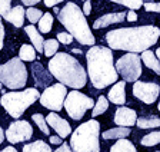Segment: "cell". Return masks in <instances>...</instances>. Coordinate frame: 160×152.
Listing matches in <instances>:
<instances>
[{"label": "cell", "mask_w": 160, "mask_h": 152, "mask_svg": "<svg viewBox=\"0 0 160 152\" xmlns=\"http://www.w3.org/2000/svg\"><path fill=\"white\" fill-rule=\"evenodd\" d=\"M57 49H59V42H57V39H47V40H44L43 53L46 55L47 58H53L54 55L57 53Z\"/></svg>", "instance_id": "484cf974"}, {"label": "cell", "mask_w": 160, "mask_h": 152, "mask_svg": "<svg viewBox=\"0 0 160 152\" xmlns=\"http://www.w3.org/2000/svg\"><path fill=\"white\" fill-rule=\"evenodd\" d=\"M160 93V86L154 82H134L133 95L144 103H153L156 102Z\"/></svg>", "instance_id": "7c38bea8"}, {"label": "cell", "mask_w": 160, "mask_h": 152, "mask_svg": "<svg viewBox=\"0 0 160 152\" xmlns=\"http://www.w3.org/2000/svg\"><path fill=\"white\" fill-rule=\"evenodd\" d=\"M100 123L94 119L82 123L70 138V148L73 152H100L99 144Z\"/></svg>", "instance_id": "5b68a950"}, {"label": "cell", "mask_w": 160, "mask_h": 152, "mask_svg": "<svg viewBox=\"0 0 160 152\" xmlns=\"http://www.w3.org/2000/svg\"><path fill=\"white\" fill-rule=\"evenodd\" d=\"M66 96H67V88L62 83H56L44 89L43 93H40L39 101L42 103V106L50 109V111L59 112L64 106Z\"/></svg>", "instance_id": "30bf717a"}, {"label": "cell", "mask_w": 160, "mask_h": 152, "mask_svg": "<svg viewBox=\"0 0 160 152\" xmlns=\"http://www.w3.org/2000/svg\"><path fill=\"white\" fill-rule=\"evenodd\" d=\"M50 144H53V145H62L63 142H62V138L59 135H54V136H50Z\"/></svg>", "instance_id": "ab89813d"}, {"label": "cell", "mask_w": 160, "mask_h": 152, "mask_svg": "<svg viewBox=\"0 0 160 152\" xmlns=\"http://www.w3.org/2000/svg\"><path fill=\"white\" fill-rule=\"evenodd\" d=\"M23 152H53L52 148L44 141H34L32 144H26L23 146Z\"/></svg>", "instance_id": "7402d4cb"}, {"label": "cell", "mask_w": 160, "mask_h": 152, "mask_svg": "<svg viewBox=\"0 0 160 152\" xmlns=\"http://www.w3.org/2000/svg\"><path fill=\"white\" fill-rule=\"evenodd\" d=\"M126 19H127L129 22H136V20H137V14L134 13V10H130L129 13L126 14Z\"/></svg>", "instance_id": "60d3db41"}, {"label": "cell", "mask_w": 160, "mask_h": 152, "mask_svg": "<svg viewBox=\"0 0 160 152\" xmlns=\"http://www.w3.org/2000/svg\"><path fill=\"white\" fill-rule=\"evenodd\" d=\"M24 16H26V10L23 6H14L12 10L7 13V16L4 17L7 22L13 24L16 27H22L24 22Z\"/></svg>", "instance_id": "ac0fdd59"}, {"label": "cell", "mask_w": 160, "mask_h": 152, "mask_svg": "<svg viewBox=\"0 0 160 152\" xmlns=\"http://www.w3.org/2000/svg\"><path fill=\"white\" fill-rule=\"evenodd\" d=\"M73 53H77V55H82V50H80V49H73Z\"/></svg>", "instance_id": "f6af8a7d"}, {"label": "cell", "mask_w": 160, "mask_h": 152, "mask_svg": "<svg viewBox=\"0 0 160 152\" xmlns=\"http://www.w3.org/2000/svg\"><path fill=\"white\" fill-rule=\"evenodd\" d=\"M89 78L96 89H104L116 83L119 73L113 63V53L109 47L92 46L86 53Z\"/></svg>", "instance_id": "7a4b0ae2"}, {"label": "cell", "mask_w": 160, "mask_h": 152, "mask_svg": "<svg viewBox=\"0 0 160 152\" xmlns=\"http://www.w3.org/2000/svg\"><path fill=\"white\" fill-rule=\"evenodd\" d=\"M49 72L64 86L73 89H82L86 86L87 75L83 66L72 55L60 52L49 62Z\"/></svg>", "instance_id": "3957f363"}, {"label": "cell", "mask_w": 160, "mask_h": 152, "mask_svg": "<svg viewBox=\"0 0 160 152\" xmlns=\"http://www.w3.org/2000/svg\"><path fill=\"white\" fill-rule=\"evenodd\" d=\"M137 126L142 129H149V128H159L160 126V118L157 116H142L136 121Z\"/></svg>", "instance_id": "603a6c76"}, {"label": "cell", "mask_w": 160, "mask_h": 152, "mask_svg": "<svg viewBox=\"0 0 160 152\" xmlns=\"http://www.w3.org/2000/svg\"><path fill=\"white\" fill-rule=\"evenodd\" d=\"M110 152H137V151L130 141H127V139H119L110 148Z\"/></svg>", "instance_id": "d4e9b609"}, {"label": "cell", "mask_w": 160, "mask_h": 152, "mask_svg": "<svg viewBox=\"0 0 160 152\" xmlns=\"http://www.w3.org/2000/svg\"><path fill=\"white\" fill-rule=\"evenodd\" d=\"M160 36V29L156 26L122 27L114 29L106 34V42L110 49L126 50L129 53H139L149 50L150 46L156 45Z\"/></svg>", "instance_id": "6da1fadb"}, {"label": "cell", "mask_w": 160, "mask_h": 152, "mask_svg": "<svg viewBox=\"0 0 160 152\" xmlns=\"http://www.w3.org/2000/svg\"><path fill=\"white\" fill-rule=\"evenodd\" d=\"M94 106V102L87 95L80 93L79 91H72L67 93L64 101V109L67 115L74 121H79L84 116L87 109H92Z\"/></svg>", "instance_id": "ba28073f"}, {"label": "cell", "mask_w": 160, "mask_h": 152, "mask_svg": "<svg viewBox=\"0 0 160 152\" xmlns=\"http://www.w3.org/2000/svg\"><path fill=\"white\" fill-rule=\"evenodd\" d=\"M53 26V14L52 13H44L42 19L39 20V30L42 33H49Z\"/></svg>", "instance_id": "4316f807"}, {"label": "cell", "mask_w": 160, "mask_h": 152, "mask_svg": "<svg viewBox=\"0 0 160 152\" xmlns=\"http://www.w3.org/2000/svg\"><path fill=\"white\" fill-rule=\"evenodd\" d=\"M24 30H26L27 36L30 37V40H32V43H33V47L36 49V52H43L44 39L42 37L40 32L37 30V29L33 26V24H30V26H26V27H24Z\"/></svg>", "instance_id": "d6986e66"}, {"label": "cell", "mask_w": 160, "mask_h": 152, "mask_svg": "<svg viewBox=\"0 0 160 152\" xmlns=\"http://www.w3.org/2000/svg\"><path fill=\"white\" fill-rule=\"evenodd\" d=\"M20 2H22L24 6H34V4L39 3L40 0H20Z\"/></svg>", "instance_id": "b9f144b4"}, {"label": "cell", "mask_w": 160, "mask_h": 152, "mask_svg": "<svg viewBox=\"0 0 160 152\" xmlns=\"http://www.w3.org/2000/svg\"><path fill=\"white\" fill-rule=\"evenodd\" d=\"M4 141V132H3V129H2V126H0V144Z\"/></svg>", "instance_id": "ee69618b"}, {"label": "cell", "mask_w": 160, "mask_h": 152, "mask_svg": "<svg viewBox=\"0 0 160 152\" xmlns=\"http://www.w3.org/2000/svg\"><path fill=\"white\" fill-rule=\"evenodd\" d=\"M19 59L22 62H33L36 59V49L32 45H23L19 50Z\"/></svg>", "instance_id": "cb8c5ba5"}, {"label": "cell", "mask_w": 160, "mask_h": 152, "mask_svg": "<svg viewBox=\"0 0 160 152\" xmlns=\"http://www.w3.org/2000/svg\"><path fill=\"white\" fill-rule=\"evenodd\" d=\"M43 2H44V6L46 7H54V4L62 3L64 0H43Z\"/></svg>", "instance_id": "f35d334b"}, {"label": "cell", "mask_w": 160, "mask_h": 152, "mask_svg": "<svg viewBox=\"0 0 160 152\" xmlns=\"http://www.w3.org/2000/svg\"><path fill=\"white\" fill-rule=\"evenodd\" d=\"M140 59L143 60V63L146 65L149 69H152L154 73L160 75V62H159V59H157V56L152 50H144L143 53H142V58Z\"/></svg>", "instance_id": "ffe728a7"}, {"label": "cell", "mask_w": 160, "mask_h": 152, "mask_svg": "<svg viewBox=\"0 0 160 152\" xmlns=\"http://www.w3.org/2000/svg\"><path fill=\"white\" fill-rule=\"evenodd\" d=\"M90 12H92V2L86 0V2H84V6H83V14L84 16H89Z\"/></svg>", "instance_id": "d590c367"}, {"label": "cell", "mask_w": 160, "mask_h": 152, "mask_svg": "<svg viewBox=\"0 0 160 152\" xmlns=\"http://www.w3.org/2000/svg\"><path fill=\"white\" fill-rule=\"evenodd\" d=\"M2 86H3V85H2V82H0V89H2Z\"/></svg>", "instance_id": "681fc988"}, {"label": "cell", "mask_w": 160, "mask_h": 152, "mask_svg": "<svg viewBox=\"0 0 160 152\" xmlns=\"http://www.w3.org/2000/svg\"><path fill=\"white\" fill-rule=\"evenodd\" d=\"M107 108H109V101H107V98H104V96H99L97 102L94 103V106H93V112H92V115L93 116L102 115L103 112L107 111Z\"/></svg>", "instance_id": "83f0119b"}, {"label": "cell", "mask_w": 160, "mask_h": 152, "mask_svg": "<svg viewBox=\"0 0 160 152\" xmlns=\"http://www.w3.org/2000/svg\"><path fill=\"white\" fill-rule=\"evenodd\" d=\"M157 144H160V131L150 132L149 135L142 138V145L143 146H154Z\"/></svg>", "instance_id": "f1b7e54d"}, {"label": "cell", "mask_w": 160, "mask_h": 152, "mask_svg": "<svg viewBox=\"0 0 160 152\" xmlns=\"http://www.w3.org/2000/svg\"><path fill=\"white\" fill-rule=\"evenodd\" d=\"M124 19H126V13H124V12L104 14V16L99 17V19L93 23V29H103V27H107V26H110V24L122 23Z\"/></svg>", "instance_id": "2e32d148"}, {"label": "cell", "mask_w": 160, "mask_h": 152, "mask_svg": "<svg viewBox=\"0 0 160 152\" xmlns=\"http://www.w3.org/2000/svg\"><path fill=\"white\" fill-rule=\"evenodd\" d=\"M10 4H12V0H0V16L6 17L7 13L10 12Z\"/></svg>", "instance_id": "836d02e7"}, {"label": "cell", "mask_w": 160, "mask_h": 152, "mask_svg": "<svg viewBox=\"0 0 160 152\" xmlns=\"http://www.w3.org/2000/svg\"><path fill=\"white\" fill-rule=\"evenodd\" d=\"M0 82L9 89H22L27 83V69L19 58L0 65Z\"/></svg>", "instance_id": "52a82bcc"}, {"label": "cell", "mask_w": 160, "mask_h": 152, "mask_svg": "<svg viewBox=\"0 0 160 152\" xmlns=\"http://www.w3.org/2000/svg\"><path fill=\"white\" fill-rule=\"evenodd\" d=\"M137 121V113L136 111L126 106H120L119 109L114 113V123H117L119 126H123V128H129V126H133Z\"/></svg>", "instance_id": "9a60e30c"}, {"label": "cell", "mask_w": 160, "mask_h": 152, "mask_svg": "<svg viewBox=\"0 0 160 152\" xmlns=\"http://www.w3.org/2000/svg\"><path fill=\"white\" fill-rule=\"evenodd\" d=\"M4 135L10 144H19L23 141H29L32 138L33 128L27 121H14L13 123H10Z\"/></svg>", "instance_id": "8fae6325"}, {"label": "cell", "mask_w": 160, "mask_h": 152, "mask_svg": "<svg viewBox=\"0 0 160 152\" xmlns=\"http://www.w3.org/2000/svg\"><path fill=\"white\" fill-rule=\"evenodd\" d=\"M116 71L124 82H137L142 76V59L137 53H126L116 62Z\"/></svg>", "instance_id": "9c48e42d"}, {"label": "cell", "mask_w": 160, "mask_h": 152, "mask_svg": "<svg viewBox=\"0 0 160 152\" xmlns=\"http://www.w3.org/2000/svg\"><path fill=\"white\" fill-rule=\"evenodd\" d=\"M124 88H126V82H116L114 86L110 89L109 92V101L113 102L114 105H123L126 102V92H124Z\"/></svg>", "instance_id": "e0dca14e"}, {"label": "cell", "mask_w": 160, "mask_h": 152, "mask_svg": "<svg viewBox=\"0 0 160 152\" xmlns=\"http://www.w3.org/2000/svg\"><path fill=\"white\" fill-rule=\"evenodd\" d=\"M32 119H33L34 123L39 126L40 131L43 132L44 135H50V129H49V126H47L46 118H44L42 113H33V115H32Z\"/></svg>", "instance_id": "f546056e"}, {"label": "cell", "mask_w": 160, "mask_h": 152, "mask_svg": "<svg viewBox=\"0 0 160 152\" xmlns=\"http://www.w3.org/2000/svg\"><path fill=\"white\" fill-rule=\"evenodd\" d=\"M157 109H159V111H160V103H159V105H157Z\"/></svg>", "instance_id": "c3c4849f"}, {"label": "cell", "mask_w": 160, "mask_h": 152, "mask_svg": "<svg viewBox=\"0 0 160 152\" xmlns=\"http://www.w3.org/2000/svg\"><path fill=\"white\" fill-rule=\"evenodd\" d=\"M0 152H19L16 148H13V146H6L4 149H2Z\"/></svg>", "instance_id": "7bdbcfd3"}, {"label": "cell", "mask_w": 160, "mask_h": 152, "mask_svg": "<svg viewBox=\"0 0 160 152\" xmlns=\"http://www.w3.org/2000/svg\"><path fill=\"white\" fill-rule=\"evenodd\" d=\"M146 12H156V13H160V3H153V2H147V3L143 4Z\"/></svg>", "instance_id": "e575fe53"}, {"label": "cell", "mask_w": 160, "mask_h": 152, "mask_svg": "<svg viewBox=\"0 0 160 152\" xmlns=\"http://www.w3.org/2000/svg\"><path fill=\"white\" fill-rule=\"evenodd\" d=\"M157 152H160V151H157Z\"/></svg>", "instance_id": "f907efd6"}, {"label": "cell", "mask_w": 160, "mask_h": 152, "mask_svg": "<svg viewBox=\"0 0 160 152\" xmlns=\"http://www.w3.org/2000/svg\"><path fill=\"white\" fill-rule=\"evenodd\" d=\"M130 132H132L130 128L119 126V128H113L103 132V139H124L130 135Z\"/></svg>", "instance_id": "44dd1931"}, {"label": "cell", "mask_w": 160, "mask_h": 152, "mask_svg": "<svg viewBox=\"0 0 160 152\" xmlns=\"http://www.w3.org/2000/svg\"><path fill=\"white\" fill-rule=\"evenodd\" d=\"M54 152H73V151H72V148L69 146V144L63 142V144H62V145H60L59 148H57Z\"/></svg>", "instance_id": "8d00e7d4"}, {"label": "cell", "mask_w": 160, "mask_h": 152, "mask_svg": "<svg viewBox=\"0 0 160 152\" xmlns=\"http://www.w3.org/2000/svg\"><path fill=\"white\" fill-rule=\"evenodd\" d=\"M32 73H33V79H34V83L36 86L39 88H49V85L52 83V73L47 72L46 69L43 68V65L40 63V62H34L32 63Z\"/></svg>", "instance_id": "5bb4252c"}, {"label": "cell", "mask_w": 160, "mask_h": 152, "mask_svg": "<svg viewBox=\"0 0 160 152\" xmlns=\"http://www.w3.org/2000/svg\"><path fill=\"white\" fill-rule=\"evenodd\" d=\"M84 2H86V0H84Z\"/></svg>", "instance_id": "816d5d0a"}, {"label": "cell", "mask_w": 160, "mask_h": 152, "mask_svg": "<svg viewBox=\"0 0 160 152\" xmlns=\"http://www.w3.org/2000/svg\"><path fill=\"white\" fill-rule=\"evenodd\" d=\"M112 2L129 7L130 10H136V9H140L143 6V0H112Z\"/></svg>", "instance_id": "4dcf8cb0"}, {"label": "cell", "mask_w": 160, "mask_h": 152, "mask_svg": "<svg viewBox=\"0 0 160 152\" xmlns=\"http://www.w3.org/2000/svg\"><path fill=\"white\" fill-rule=\"evenodd\" d=\"M59 20L67 29V33L73 36L79 43L86 45V46H93L96 39L94 34L92 33L89 24H87L86 17L83 14V10L73 2L66 3V6L60 10Z\"/></svg>", "instance_id": "277c9868"}, {"label": "cell", "mask_w": 160, "mask_h": 152, "mask_svg": "<svg viewBox=\"0 0 160 152\" xmlns=\"http://www.w3.org/2000/svg\"><path fill=\"white\" fill-rule=\"evenodd\" d=\"M42 16H43V13H42V10H39V9L29 7L26 10V17L29 19L30 23H37V22L42 19Z\"/></svg>", "instance_id": "1f68e13d"}, {"label": "cell", "mask_w": 160, "mask_h": 152, "mask_svg": "<svg viewBox=\"0 0 160 152\" xmlns=\"http://www.w3.org/2000/svg\"><path fill=\"white\" fill-rule=\"evenodd\" d=\"M3 40H4V26L2 23V19H0V50L3 47Z\"/></svg>", "instance_id": "74e56055"}, {"label": "cell", "mask_w": 160, "mask_h": 152, "mask_svg": "<svg viewBox=\"0 0 160 152\" xmlns=\"http://www.w3.org/2000/svg\"><path fill=\"white\" fill-rule=\"evenodd\" d=\"M156 56H157V59H159V62H160V47L156 50Z\"/></svg>", "instance_id": "bcb514c9"}, {"label": "cell", "mask_w": 160, "mask_h": 152, "mask_svg": "<svg viewBox=\"0 0 160 152\" xmlns=\"http://www.w3.org/2000/svg\"><path fill=\"white\" fill-rule=\"evenodd\" d=\"M53 12H54V13H56V14H59V13H60L59 7H53Z\"/></svg>", "instance_id": "7dc6e473"}, {"label": "cell", "mask_w": 160, "mask_h": 152, "mask_svg": "<svg viewBox=\"0 0 160 152\" xmlns=\"http://www.w3.org/2000/svg\"><path fill=\"white\" fill-rule=\"evenodd\" d=\"M39 98V91L36 88H29L22 92H7L2 96L0 103L12 118L17 119L23 115L24 111L30 105H33Z\"/></svg>", "instance_id": "8992f818"}, {"label": "cell", "mask_w": 160, "mask_h": 152, "mask_svg": "<svg viewBox=\"0 0 160 152\" xmlns=\"http://www.w3.org/2000/svg\"><path fill=\"white\" fill-rule=\"evenodd\" d=\"M46 122H47V125H50L57 132V135L60 138H66V136H69L70 132H72V126H70L69 122L66 119H63L62 116H59L57 113H54V112H52V113H49L46 116Z\"/></svg>", "instance_id": "4fadbf2b"}, {"label": "cell", "mask_w": 160, "mask_h": 152, "mask_svg": "<svg viewBox=\"0 0 160 152\" xmlns=\"http://www.w3.org/2000/svg\"><path fill=\"white\" fill-rule=\"evenodd\" d=\"M57 42H60L63 45H70L73 42V36L70 33H67V32H60V33H57Z\"/></svg>", "instance_id": "d6a6232c"}]
</instances>
